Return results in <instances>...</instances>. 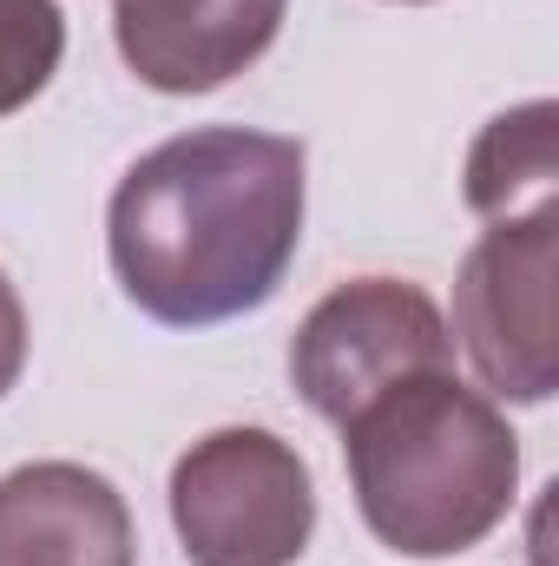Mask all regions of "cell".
<instances>
[{
  "mask_svg": "<svg viewBox=\"0 0 559 566\" xmlns=\"http://www.w3.org/2000/svg\"><path fill=\"white\" fill-rule=\"evenodd\" d=\"M303 244V145L198 126L151 145L106 205L113 277L165 329H211L277 296Z\"/></svg>",
  "mask_w": 559,
  "mask_h": 566,
  "instance_id": "6da1fadb",
  "label": "cell"
},
{
  "mask_svg": "<svg viewBox=\"0 0 559 566\" xmlns=\"http://www.w3.org/2000/svg\"><path fill=\"white\" fill-rule=\"evenodd\" d=\"M342 461L369 534L402 560L481 547L520 488V434L454 369H428L342 422Z\"/></svg>",
  "mask_w": 559,
  "mask_h": 566,
  "instance_id": "7a4b0ae2",
  "label": "cell"
},
{
  "mask_svg": "<svg viewBox=\"0 0 559 566\" xmlns=\"http://www.w3.org/2000/svg\"><path fill=\"white\" fill-rule=\"evenodd\" d=\"M171 527L191 566H296L316 534L309 461L271 428H218L171 468Z\"/></svg>",
  "mask_w": 559,
  "mask_h": 566,
  "instance_id": "3957f363",
  "label": "cell"
},
{
  "mask_svg": "<svg viewBox=\"0 0 559 566\" xmlns=\"http://www.w3.org/2000/svg\"><path fill=\"white\" fill-rule=\"evenodd\" d=\"M428 369H454V336L434 296L402 277L336 283L296 323V343H289L296 396L336 428L362 402H376L382 389L428 376Z\"/></svg>",
  "mask_w": 559,
  "mask_h": 566,
  "instance_id": "277c9868",
  "label": "cell"
},
{
  "mask_svg": "<svg viewBox=\"0 0 559 566\" xmlns=\"http://www.w3.org/2000/svg\"><path fill=\"white\" fill-rule=\"evenodd\" d=\"M559 283V211H534L481 231L454 277V343L474 363L481 389L500 402H547L559 389L553 343Z\"/></svg>",
  "mask_w": 559,
  "mask_h": 566,
  "instance_id": "5b68a950",
  "label": "cell"
},
{
  "mask_svg": "<svg viewBox=\"0 0 559 566\" xmlns=\"http://www.w3.org/2000/svg\"><path fill=\"white\" fill-rule=\"evenodd\" d=\"M289 0H113L119 60L151 93H211L257 66L283 33Z\"/></svg>",
  "mask_w": 559,
  "mask_h": 566,
  "instance_id": "8992f818",
  "label": "cell"
},
{
  "mask_svg": "<svg viewBox=\"0 0 559 566\" xmlns=\"http://www.w3.org/2000/svg\"><path fill=\"white\" fill-rule=\"evenodd\" d=\"M0 566H139L126 494L80 461L0 474Z\"/></svg>",
  "mask_w": 559,
  "mask_h": 566,
  "instance_id": "52a82bcc",
  "label": "cell"
},
{
  "mask_svg": "<svg viewBox=\"0 0 559 566\" xmlns=\"http://www.w3.org/2000/svg\"><path fill=\"white\" fill-rule=\"evenodd\" d=\"M467 211L487 224H514L534 211H559V106L527 99L481 126L467 145Z\"/></svg>",
  "mask_w": 559,
  "mask_h": 566,
  "instance_id": "ba28073f",
  "label": "cell"
},
{
  "mask_svg": "<svg viewBox=\"0 0 559 566\" xmlns=\"http://www.w3.org/2000/svg\"><path fill=\"white\" fill-rule=\"evenodd\" d=\"M66 60V13L53 0H0V119L53 86Z\"/></svg>",
  "mask_w": 559,
  "mask_h": 566,
  "instance_id": "9c48e42d",
  "label": "cell"
},
{
  "mask_svg": "<svg viewBox=\"0 0 559 566\" xmlns=\"http://www.w3.org/2000/svg\"><path fill=\"white\" fill-rule=\"evenodd\" d=\"M20 369H27V310H20V290L0 271V396L20 382Z\"/></svg>",
  "mask_w": 559,
  "mask_h": 566,
  "instance_id": "30bf717a",
  "label": "cell"
},
{
  "mask_svg": "<svg viewBox=\"0 0 559 566\" xmlns=\"http://www.w3.org/2000/svg\"><path fill=\"white\" fill-rule=\"evenodd\" d=\"M409 7H421V0H409Z\"/></svg>",
  "mask_w": 559,
  "mask_h": 566,
  "instance_id": "8fae6325",
  "label": "cell"
}]
</instances>
